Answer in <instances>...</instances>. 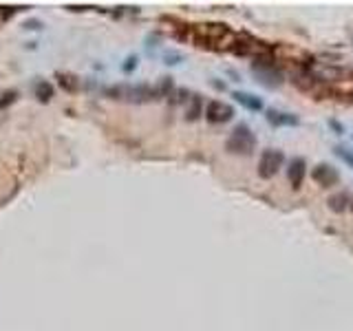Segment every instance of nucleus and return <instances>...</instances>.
Returning a JSON list of instances; mask_svg holds the SVG:
<instances>
[{
  "label": "nucleus",
  "mask_w": 353,
  "mask_h": 331,
  "mask_svg": "<svg viewBox=\"0 0 353 331\" xmlns=\"http://www.w3.org/2000/svg\"><path fill=\"white\" fill-rule=\"evenodd\" d=\"M190 40L196 42V46L216 49V46H230L234 40V33L223 22H205V25L190 27Z\"/></svg>",
  "instance_id": "f257e3e1"
},
{
  "label": "nucleus",
  "mask_w": 353,
  "mask_h": 331,
  "mask_svg": "<svg viewBox=\"0 0 353 331\" xmlns=\"http://www.w3.org/2000/svg\"><path fill=\"white\" fill-rule=\"evenodd\" d=\"M254 148H256V135L247 124H238L225 141V150L232 155H245L247 157V155L254 153Z\"/></svg>",
  "instance_id": "f03ea898"
},
{
  "label": "nucleus",
  "mask_w": 353,
  "mask_h": 331,
  "mask_svg": "<svg viewBox=\"0 0 353 331\" xmlns=\"http://www.w3.org/2000/svg\"><path fill=\"white\" fill-rule=\"evenodd\" d=\"M285 164V155L282 150H276V148H265L258 157V177L261 179H272L276 177V172L282 168Z\"/></svg>",
  "instance_id": "7ed1b4c3"
},
{
  "label": "nucleus",
  "mask_w": 353,
  "mask_h": 331,
  "mask_svg": "<svg viewBox=\"0 0 353 331\" xmlns=\"http://www.w3.org/2000/svg\"><path fill=\"white\" fill-rule=\"evenodd\" d=\"M234 117V108L230 106V104L221 102V99H212L208 102V106H205V120L210 122V124H225V122H230Z\"/></svg>",
  "instance_id": "20e7f679"
},
{
  "label": "nucleus",
  "mask_w": 353,
  "mask_h": 331,
  "mask_svg": "<svg viewBox=\"0 0 353 331\" xmlns=\"http://www.w3.org/2000/svg\"><path fill=\"white\" fill-rule=\"evenodd\" d=\"M312 179L318 183V186L331 188V186H336V183L340 181V172H338L333 166H329V164H318L316 168L312 170Z\"/></svg>",
  "instance_id": "39448f33"
},
{
  "label": "nucleus",
  "mask_w": 353,
  "mask_h": 331,
  "mask_svg": "<svg viewBox=\"0 0 353 331\" xmlns=\"http://www.w3.org/2000/svg\"><path fill=\"white\" fill-rule=\"evenodd\" d=\"M287 177H289V183L294 190H298L303 186L305 177H307V162L303 157H294L289 162V168H287Z\"/></svg>",
  "instance_id": "423d86ee"
},
{
  "label": "nucleus",
  "mask_w": 353,
  "mask_h": 331,
  "mask_svg": "<svg viewBox=\"0 0 353 331\" xmlns=\"http://www.w3.org/2000/svg\"><path fill=\"white\" fill-rule=\"evenodd\" d=\"M267 122H270L272 126H298L300 120L294 115V113H285V111H274V108H270V111L265 113Z\"/></svg>",
  "instance_id": "0eeeda50"
},
{
  "label": "nucleus",
  "mask_w": 353,
  "mask_h": 331,
  "mask_svg": "<svg viewBox=\"0 0 353 331\" xmlns=\"http://www.w3.org/2000/svg\"><path fill=\"white\" fill-rule=\"evenodd\" d=\"M232 97L236 99L241 106H245L247 111H263V99L261 97H256V95H252V93H245V91H234L232 93Z\"/></svg>",
  "instance_id": "6e6552de"
},
{
  "label": "nucleus",
  "mask_w": 353,
  "mask_h": 331,
  "mask_svg": "<svg viewBox=\"0 0 353 331\" xmlns=\"http://www.w3.org/2000/svg\"><path fill=\"white\" fill-rule=\"evenodd\" d=\"M349 203H351V197L347 195V192H336V195H331L327 199V206H329V210H333V212H345L347 207H349Z\"/></svg>",
  "instance_id": "1a4fd4ad"
},
{
  "label": "nucleus",
  "mask_w": 353,
  "mask_h": 331,
  "mask_svg": "<svg viewBox=\"0 0 353 331\" xmlns=\"http://www.w3.org/2000/svg\"><path fill=\"white\" fill-rule=\"evenodd\" d=\"M201 113H203V99H201V95H192L190 104H188V108H186V120L188 122L199 120Z\"/></svg>",
  "instance_id": "9d476101"
},
{
  "label": "nucleus",
  "mask_w": 353,
  "mask_h": 331,
  "mask_svg": "<svg viewBox=\"0 0 353 331\" xmlns=\"http://www.w3.org/2000/svg\"><path fill=\"white\" fill-rule=\"evenodd\" d=\"M53 84L51 82H46V80H40L38 82V86H36V97L40 99V102H49L51 97H53Z\"/></svg>",
  "instance_id": "9b49d317"
},
{
  "label": "nucleus",
  "mask_w": 353,
  "mask_h": 331,
  "mask_svg": "<svg viewBox=\"0 0 353 331\" xmlns=\"http://www.w3.org/2000/svg\"><path fill=\"white\" fill-rule=\"evenodd\" d=\"M58 78V84L64 88V91H69V93H73L75 88H78V80L73 78V75H67V73H58L55 75Z\"/></svg>",
  "instance_id": "f8f14e48"
},
{
  "label": "nucleus",
  "mask_w": 353,
  "mask_h": 331,
  "mask_svg": "<svg viewBox=\"0 0 353 331\" xmlns=\"http://www.w3.org/2000/svg\"><path fill=\"white\" fill-rule=\"evenodd\" d=\"M333 153H336L347 166H351V168H353V150H351V148H342V146H336V150H333Z\"/></svg>",
  "instance_id": "ddd939ff"
},
{
  "label": "nucleus",
  "mask_w": 353,
  "mask_h": 331,
  "mask_svg": "<svg viewBox=\"0 0 353 331\" xmlns=\"http://www.w3.org/2000/svg\"><path fill=\"white\" fill-rule=\"evenodd\" d=\"M16 97H18L16 91H7L4 95H0V108H4V106H9V104H13V102H16Z\"/></svg>",
  "instance_id": "4468645a"
},
{
  "label": "nucleus",
  "mask_w": 353,
  "mask_h": 331,
  "mask_svg": "<svg viewBox=\"0 0 353 331\" xmlns=\"http://www.w3.org/2000/svg\"><path fill=\"white\" fill-rule=\"evenodd\" d=\"M135 69H137V55H130V58L126 60V64L121 66V71H124V73H133Z\"/></svg>",
  "instance_id": "2eb2a0df"
},
{
  "label": "nucleus",
  "mask_w": 353,
  "mask_h": 331,
  "mask_svg": "<svg viewBox=\"0 0 353 331\" xmlns=\"http://www.w3.org/2000/svg\"><path fill=\"white\" fill-rule=\"evenodd\" d=\"M181 55H179V53H168L166 55V64H179V62H181Z\"/></svg>",
  "instance_id": "dca6fc26"
},
{
  "label": "nucleus",
  "mask_w": 353,
  "mask_h": 331,
  "mask_svg": "<svg viewBox=\"0 0 353 331\" xmlns=\"http://www.w3.org/2000/svg\"><path fill=\"white\" fill-rule=\"evenodd\" d=\"M42 27V22H38V20H29V22H25V29H40Z\"/></svg>",
  "instance_id": "f3484780"
},
{
  "label": "nucleus",
  "mask_w": 353,
  "mask_h": 331,
  "mask_svg": "<svg viewBox=\"0 0 353 331\" xmlns=\"http://www.w3.org/2000/svg\"><path fill=\"white\" fill-rule=\"evenodd\" d=\"M329 124H331V126H333V128H336V130H338V135H342V132H345V130H342V126H340V124H338V122H329Z\"/></svg>",
  "instance_id": "a211bd4d"
},
{
  "label": "nucleus",
  "mask_w": 353,
  "mask_h": 331,
  "mask_svg": "<svg viewBox=\"0 0 353 331\" xmlns=\"http://www.w3.org/2000/svg\"><path fill=\"white\" fill-rule=\"evenodd\" d=\"M351 210H353V199H351Z\"/></svg>",
  "instance_id": "6ab92c4d"
}]
</instances>
